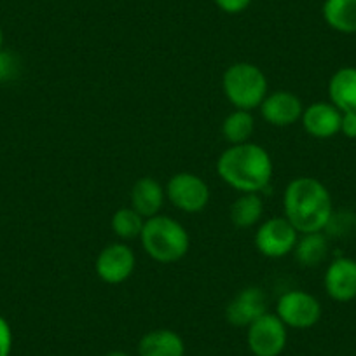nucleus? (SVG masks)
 Returning <instances> with one entry per match:
<instances>
[{"mask_svg":"<svg viewBox=\"0 0 356 356\" xmlns=\"http://www.w3.org/2000/svg\"><path fill=\"white\" fill-rule=\"evenodd\" d=\"M332 215V196L318 178L297 177L286 186L283 194V217L299 234L323 232Z\"/></svg>","mask_w":356,"mask_h":356,"instance_id":"1","label":"nucleus"},{"mask_svg":"<svg viewBox=\"0 0 356 356\" xmlns=\"http://www.w3.org/2000/svg\"><path fill=\"white\" fill-rule=\"evenodd\" d=\"M273 159L259 143L231 145L217 161L218 177L238 193H260L273 178Z\"/></svg>","mask_w":356,"mask_h":356,"instance_id":"2","label":"nucleus"},{"mask_svg":"<svg viewBox=\"0 0 356 356\" xmlns=\"http://www.w3.org/2000/svg\"><path fill=\"white\" fill-rule=\"evenodd\" d=\"M140 241L147 255L159 264L178 262L191 248V238L186 227L175 218L161 213L147 218Z\"/></svg>","mask_w":356,"mask_h":356,"instance_id":"3","label":"nucleus"},{"mask_svg":"<svg viewBox=\"0 0 356 356\" xmlns=\"http://www.w3.org/2000/svg\"><path fill=\"white\" fill-rule=\"evenodd\" d=\"M222 89L232 107L248 112L259 108L269 93L266 74L248 61L231 65L224 72Z\"/></svg>","mask_w":356,"mask_h":356,"instance_id":"4","label":"nucleus"},{"mask_svg":"<svg viewBox=\"0 0 356 356\" xmlns=\"http://www.w3.org/2000/svg\"><path fill=\"white\" fill-rule=\"evenodd\" d=\"M166 197L184 213H201L210 203V187L197 175L182 171L168 180Z\"/></svg>","mask_w":356,"mask_h":356,"instance_id":"5","label":"nucleus"},{"mask_svg":"<svg viewBox=\"0 0 356 356\" xmlns=\"http://www.w3.org/2000/svg\"><path fill=\"white\" fill-rule=\"evenodd\" d=\"M276 316L286 325V328L306 330L320 321L321 304L313 293L304 290H290L278 299Z\"/></svg>","mask_w":356,"mask_h":356,"instance_id":"6","label":"nucleus"},{"mask_svg":"<svg viewBox=\"0 0 356 356\" xmlns=\"http://www.w3.org/2000/svg\"><path fill=\"white\" fill-rule=\"evenodd\" d=\"M286 325L276 314L266 313L248 327L246 344L253 356H280L286 348Z\"/></svg>","mask_w":356,"mask_h":356,"instance_id":"7","label":"nucleus"},{"mask_svg":"<svg viewBox=\"0 0 356 356\" xmlns=\"http://www.w3.org/2000/svg\"><path fill=\"white\" fill-rule=\"evenodd\" d=\"M299 239L297 229L285 217H273L264 220L255 232V248L267 259H282L293 248Z\"/></svg>","mask_w":356,"mask_h":356,"instance_id":"8","label":"nucleus"},{"mask_svg":"<svg viewBox=\"0 0 356 356\" xmlns=\"http://www.w3.org/2000/svg\"><path fill=\"white\" fill-rule=\"evenodd\" d=\"M136 267L135 252L124 243L105 246L97 257L95 269L98 278L107 285H121L133 275Z\"/></svg>","mask_w":356,"mask_h":356,"instance_id":"9","label":"nucleus"},{"mask_svg":"<svg viewBox=\"0 0 356 356\" xmlns=\"http://www.w3.org/2000/svg\"><path fill=\"white\" fill-rule=\"evenodd\" d=\"M267 313V296L260 286H246L225 307V320L238 328H248Z\"/></svg>","mask_w":356,"mask_h":356,"instance_id":"10","label":"nucleus"},{"mask_svg":"<svg viewBox=\"0 0 356 356\" xmlns=\"http://www.w3.org/2000/svg\"><path fill=\"white\" fill-rule=\"evenodd\" d=\"M260 114L267 124L276 126V128H286L300 121L304 112V105L300 98L292 91H273L267 93L264 102L260 104Z\"/></svg>","mask_w":356,"mask_h":356,"instance_id":"11","label":"nucleus"},{"mask_svg":"<svg viewBox=\"0 0 356 356\" xmlns=\"http://www.w3.org/2000/svg\"><path fill=\"white\" fill-rule=\"evenodd\" d=\"M323 286L327 296L335 302H351L356 299V260L337 257L328 264Z\"/></svg>","mask_w":356,"mask_h":356,"instance_id":"12","label":"nucleus"},{"mask_svg":"<svg viewBox=\"0 0 356 356\" xmlns=\"http://www.w3.org/2000/svg\"><path fill=\"white\" fill-rule=\"evenodd\" d=\"M341 119L342 112L330 102H314L304 107L300 122L307 135L318 140H328L341 133Z\"/></svg>","mask_w":356,"mask_h":356,"instance_id":"13","label":"nucleus"},{"mask_svg":"<svg viewBox=\"0 0 356 356\" xmlns=\"http://www.w3.org/2000/svg\"><path fill=\"white\" fill-rule=\"evenodd\" d=\"M164 200H166V191L157 182L156 178L143 177L136 180L135 186L131 187L129 194V207L142 215L143 218H152L161 213Z\"/></svg>","mask_w":356,"mask_h":356,"instance_id":"14","label":"nucleus"},{"mask_svg":"<svg viewBox=\"0 0 356 356\" xmlns=\"http://www.w3.org/2000/svg\"><path fill=\"white\" fill-rule=\"evenodd\" d=\"M140 356H186V342L170 328L150 330L140 339Z\"/></svg>","mask_w":356,"mask_h":356,"instance_id":"15","label":"nucleus"},{"mask_svg":"<svg viewBox=\"0 0 356 356\" xmlns=\"http://www.w3.org/2000/svg\"><path fill=\"white\" fill-rule=\"evenodd\" d=\"M328 98L341 112H356V67H342L332 75Z\"/></svg>","mask_w":356,"mask_h":356,"instance_id":"16","label":"nucleus"},{"mask_svg":"<svg viewBox=\"0 0 356 356\" xmlns=\"http://www.w3.org/2000/svg\"><path fill=\"white\" fill-rule=\"evenodd\" d=\"M325 23L339 33H356V0H325L321 8Z\"/></svg>","mask_w":356,"mask_h":356,"instance_id":"17","label":"nucleus"},{"mask_svg":"<svg viewBox=\"0 0 356 356\" xmlns=\"http://www.w3.org/2000/svg\"><path fill=\"white\" fill-rule=\"evenodd\" d=\"M293 255L299 266L316 267L327 259L328 255V239L323 232H309V234H299L297 245L293 248Z\"/></svg>","mask_w":356,"mask_h":356,"instance_id":"18","label":"nucleus"},{"mask_svg":"<svg viewBox=\"0 0 356 356\" xmlns=\"http://www.w3.org/2000/svg\"><path fill=\"white\" fill-rule=\"evenodd\" d=\"M264 201L259 193H245L231 204V222L239 229H250L260 222Z\"/></svg>","mask_w":356,"mask_h":356,"instance_id":"19","label":"nucleus"},{"mask_svg":"<svg viewBox=\"0 0 356 356\" xmlns=\"http://www.w3.org/2000/svg\"><path fill=\"white\" fill-rule=\"evenodd\" d=\"M255 129V119L252 112L234 108L222 122V135L231 145H241L250 142Z\"/></svg>","mask_w":356,"mask_h":356,"instance_id":"20","label":"nucleus"},{"mask_svg":"<svg viewBox=\"0 0 356 356\" xmlns=\"http://www.w3.org/2000/svg\"><path fill=\"white\" fill-rule=\"evenodd\" d=\"M112 231L118 238H121L122 241H128V239H136L140 238L143 231V225H145V218L140 213H136L131 207L119 208L114 215H112Z\"/></svg>","mask_w":356,"mask_h":356,"instance_id":"21","label":"nucleus"},{"mask_svg":"<svg viewBox=\"0 0 356 356\" xmlns=\"http://www.w3.org/2000/svg\"><path fill=\"white\" fill-rule=\"evenodd\" d=\"M19 68L18 58L9 51H0V82L11 81L16 77Z\"/></svg>","mask_w":356,"mask_h":356,"instance_id":"22","label":"nucleus"},{"mask_svg":"<svg viewBox=\"0 0 356 356\" xmlns=\"http://www.w3.org/2000/svg\"><path fill=\"white\" fill-rule=\"evenodd\" d=\"M13 330L9 321L0 314V356H11Z\"/></svg>","mask_w":356,"mask_h":356,"instance_id":"23","label":"nucleus"},{"mask_svg":"<svg viewBox=\"0 0 356 356\" xmlns=\"http://www.w3.org/2000/svg\"><path fill=\"white\" fill-rule=\"evenodd\" d=\"M215 4L225 15H239L250 8L252 0H215Z\"/></svg>","mask_w":356,"mask_h":356,"instance_id":"24","label":"nucleus"},{"mask_svg":"<svg viewBox=\"0 0 356 356\" xmlns=\"http://www.w3.org/2000/svg\"><path fill=\"white\" fill-rule=\"evenodd\" d=\"M341 133L349 140H356V112H342Z\"/></svg>","mask_w":356,"mask_h":356,"instance_id":"25","label":"nucleus"},{"mask_svg":"<svg viewBox=\"0 0 356 356\" xmlns=\"http://www.w3.org/2000/svg\"><path fill=\"white\" fill-rule=\"evenodd\" d=\"M105 356H129V355L128 353H122V351H111V353H107Z\"/></svg>","mask_w":356,"mask_h":356,"instance_id":"26","label":"nucleus"},{"mask_svg":"<svg viewBox=\"0 0 356 356\" xmlns=\"http://www.w3.org/2000/svg\"><path fill=\"white\" fill-rule=\"evenodd\" d=\"M4 47V32H2V26H0V51Z\"/></svg>","mask_w":356,"mask_h":356,"instance_id":"27","label":"nucleus"}]
</instances>
